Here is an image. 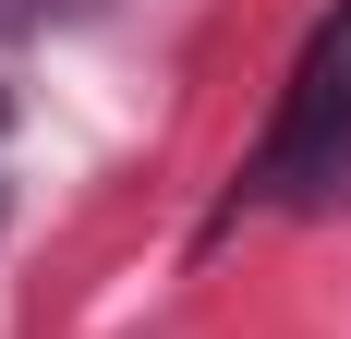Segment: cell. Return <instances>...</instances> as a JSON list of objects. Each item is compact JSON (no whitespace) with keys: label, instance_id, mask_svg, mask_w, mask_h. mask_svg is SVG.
Listing matches in <instances>:
<instances>
[{"label":"cell","instance_id":"6da1fadb","mask_svg":"<svg viewBox=\"0 0 351 339\" xmlns=\"http://www.w3.org/2000/svg\"><path fill=\"white\" fill-rule=\"evenodd\" d=\"M243 194L254 206H303V218L351 194V0L303 36L291 97H279V121H267V145H254Z\"/></svg>","mask_w":351,"mask_h":339},{"label":"cell","instance_id":"7a4b0ae2","mask_svg":"<svg viewBox=\"0 0 351 339\" xmlns=\"http://www.w3.org/2000/svg\"><path fill=\"white\" fill-rule=\"evenodd\" d=\"M0 134H12V97H0Z\"/></svg>","mask_w":351,"mask_h":339}]
</instances>
